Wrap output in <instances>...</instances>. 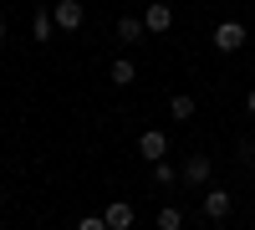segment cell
Listing matches in <instances>:
<instances>
[{"instance_id": "obj_1", "label": "cell", "mask_w": 255, "mask_h": 230, "mask_svg": "<svg viewBox=\"0 0 255 230\" xmlns=\"http://www.w3.org/2000/svg\"><path fill=\"white\" fill-rule=\"evenodd\" d=\"M199 215H204L209 225H225L230 215H235V195H230V190H220V184H209V190L199 195Z\"/></svg>"}, {"instance_id": "obj_2", "label": "cell", "mask_w": 255, "mask_h": 230, "mask_svg": "<svg viewBox=\"0 0 255 230\" xmlns=\"http://www.w3.org/2000/svg\"><path fill=\"white\" fill-rule=\"evenodd\" d=\"M179 179L189 184V190H209V179H215V159H209V154H189L184 169H179Z\"/></svg>"}, {"instance_id": "obj_3", "label": "cell", "mask_w": 255, "mask_h": 230, "mask_svg": "<svg viewBox=\"0 0 255 230\" xmlns=\"http://www.w3.org/2000/svg\"><path fill=\"white\" fill-rule=\"evenodd\" d=\"M51 20H56L61 36H72V31H82V20H87V5H82V0H51Z\"/></svg>"}, {"instance_id": "obj_4", "label": "cell", "mask_w": 255, "mask_h": 230, "mask_svg": "<svg viewBox=\"0 0 255 230\" xmlns=\"http://www.w3.org/2000/svg\"><path fill=\"white\" fill-rule=\"evenodd\" d=\"M209 41H215V51H225V56H230V51H240L245 41H250V31H245V20H220Z\"/></svg>"}, {"instance_id": "obj_5", "label": "cell", "mask_w": 255, "mask_h": 230, "mask_svg": "<svg viewBox=\"0 0 255 230\" xmlns=\"http://www.w3.org/2000/svg\"><path fill=\"white\" fill-rule=\"evenodd\" d=\"M143 26H148V36H163L174 26V5H168V0H148L143 5Z\"/></svg>"}, {"instance_id": "obj_6", "label": "cell", "mask_w": 255, "mask_h": 230, "mask_svg": "<svg viewBox=\"0 0 255 230\" xmlns=\"http://www.w3.org/2000/svg\"><path fill=\"white\" fill-rule=\"evenodd\" d=\"M138 154H143L148 164L168 159V133H163V128H143V133H138Z\"/></svg>"}, {"instance_id": "obj_7", "label": "cell", "mask_w": 255, "mask_h": 230, "mask_svg": "<svg viewBox=\"0 0 255 230\" xmlns=\"http://www.w3.org/2000/svg\"><path fill=\"white\" fill-rule=\"evenodd\" d=\"M102 220H108V230H133L138 210H133L128 200H108V205H102Z\"/></svg>"}, {"instance_id": "obj_8", "label": "cell", "mask_w": 255, "mask_h": 230, "mask_svg": "<svg viewBox=\"0 0 255 230\" xmlns=\"http://www.w3.org/2000/svg\"><path fill=\"white\" fill-rule=\"evenodd\" d=\"M61 31H56V20H51V5H36V15H31V41L36 46H46V41H56Z\"/></svg>"}, {"instance_id": "obj_9", "label": "cell", "mask_w": 255, "mask_h": 230, "mask_svg": "<svg viewBox=\"0 0 255 230\" xmlns=\"http://www.w3.org/2000/svg\"><path fill=\"white\" fill-rule=\"evenodd\" d=\"M143 36H148V26H143V15H123V20H118V41H123V46H138Z\"/></svg>"}, {"instance_id": "obj_10", "label": "cell", "mask_w": 255, "mask_h": 230, "mask_svg": "<svg viewBox=\"0 0 255 230\" xmlns=\"http://www.w3.org/2000/svg\"><path fill=\"white\" fill-rule=\"evenodd\" d=\"M108 82H113V87H133V82H138V67H133V56H118L113 67H108Z\"/></svg>"}, {"instance_id": "obj_11", "label": "cell", "mask_w": 255, "mask_h": 230, "mask_svg": "<svg viewBox=\"0 0 255 230\" xmlns=\"http://www.w3.org/2000/svg\"><path fill=\"white\" fill-rule=\"evenodd\" d=\"M168 113H174L179 123H189V118H194V113H199V102H194V97H189V92H174V97H168Z\"/></svg>"}, {"instance_id": "obj_12", "label": "cell", "mask_w": 255, "mask_h": 230, "mask_svg": "<svg viewBox=\"0 0 255 230\" xmlns=\"http://www.w3.org/2000/svg\"><path fill=\"white\" fill-rule=\"evenodd\" d=\"M153 225L158 230H184V210H179V205H163V210L153 215Z\"/></svg>"}, {"instance_id": "obj_13", "label": "cell", "mask_w": 255, "mask_h": 230, "mask_svg": "<svg viewBox=\"0 0 255 230\" xmlns=\"http://www.w3.org/2000/svg\"><path fill=\"white\" fill-rule=\"evenodd\" d=\"M153 184H158V190H168V184H179V164L158 159V164H153Z\"/></svg>"}, {"instance_id": "obj_14", "label": "cell", "mask_w": 255, "mask_h": 230, "mask_svg": "<svg viewBox=\"0 0 255 230\" xmlns=\"http://www.w3.org/2000/svg\"><path fill=\"white\" fill-rule=\"evenodd\" d=\"M77 230H108V220H102V215H82Z\"/></svg>"}, {"instance_id": "obj_15", "label": "cell", "mask_w": 255, "mask_h": 230, "mask_svg": "<svg viewBox=\"0 0 255 230\" xmlns=\"http://www.w3.org/2000/svg\"><path fill=\"white\" fill-rule=\"evenodd\" d=\"M245 113H250V118H255V87H250V92H245Z\"/></svg>"}, {"instance_id": "obj_16", "label": "cell", "mask_w": 255, "mask_h": 230, "mask_svg": "<svg viewBox=\"0 0 255 230\" xmlns=\"http://www.w3.org/2000/svg\"><path fill=\"white\" fill-rule=\"evenodd\" d=\"M0 41H10V26H5V20H0Z\"/></svg>"}, {"instance_id": "obj_17", "label": "cell", "mask_w": 255, "mask_h": 230, "mask_svg": "<svg viewBox=\"0 0 255 230\" xmlns=\"http://www.w3.org/2000/svg\"><path fill=\"white\" fill-rule=\"evenodd\" d=\"M245 154H250V174H255V149H250V143H245Z\"/></svg>"}, {"instance_id": "obj_18", "label": "cell", "mask_w": 255, "mask_h": 230, "mask_svg": "<svg viewBox=\"0 0 255 230\" xmlns=\"http://www.w3.org/2000/svg\"><path fill=\"white\" fill-rule=\"evenodd\" d=\"M0 230H5V225H0Z\"/></svg>"}]
</instances>
